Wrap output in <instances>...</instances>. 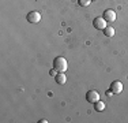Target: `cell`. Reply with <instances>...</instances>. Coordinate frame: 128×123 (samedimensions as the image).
<instances>
[{"label": "cell", "mask_w": 128, "mask_h": 123, "mask_svg": "<svg viewBox=\"0 0 128 123\" xmlns=\"http://www.w3.org/2000/svg\"><path fill=\"white\" fill-rule=\"evenodd\" d=\"M104 19H105L106 22H114L116 21V11H113V10L104 11Z\"/></svg>", "instance_id": "8992f818"}, {"label": "cell", "mask_w": 128, "mask_h": 123, "mask_svg": "<svg viewBox=\"0 0 128 123\" xmlns=\"http://www.w3.org/2000/svg\"><path fill=\"white\" fill-rule=\"evenodd\" d=\"M54 81H56L59 85H64L66 81H67V77L64 75V73H57L56 77H54Z\"/></svg>", "instance_id": "52a82bcc"}, {"label": "cell", "mask_w": 128, "mask_h": 123, "mask_svg": "<svg viewBox=\"0 0 128 123\" xmlns=\"http://www.w3.org/2000/svg\"><path fill=\"white\" fill-rule=\"evenodd\" d=\"M93 26L98 30H104L106 27V21L104 19V17H98L93 21Z\"/></svg>", "instance_id": "277c9868"}, {"label": "cell", "mask_w": 128, "mask_h": 123, "mask_svg": "<svg viewBox=\"0 0 128 123\" xmlns=\"http://www.w3.org/2000/svg\"><path fill=\"white\" fill-rule=\"evenodd\" d=\"M94 109L98 111V112H102V111L105 109V103L101 100H98L97 103H94Z\"/></svg>", "instance_id": "ba28073f"}, {"label": "cell", "mask_w": 128, "mask_h": 123, "mask_svg": "<svg viewBox=\"0 0 128 123\" xmlns=\"http://www.w3.org/2000/svg\"><path fill=\"white\" fill-rule=\"evenodd\" d=\"M86 100L89 101V103H91V104L97 103V101L100 100L98 92H96V90H89V92L86 93Z\"/></svg>", "instance_id": "3957f363"}, {"label": "cell", "mask_w": 128, "mask_h": 123, "mask_svg": "<svg viewBox=\"0 0 128 123\" xmlns=\"http://www.w3.org/2000/svg\"><path fill=\"white\" fill-rule=\"evenodd\" d=\"M110 92L114 94H118L123 92V84H121L120 81H113L110 84Z\"/></svg>", "instance_id": "5b68a950"}, {"label": "cell", "mask_w": 128, "mask_h": 123, "mask_svg": "<svg viewBox=\"0 0 128 123\" xmlns=\"http://www.w3.org/2000/svg\"><path fill=\"white\" fill-rule=\"evenodd\" d=\"M53 69L57 73H64L68 69V63H67V60L63 56H57L53 59Z\"/></svg>", "instance_id": "6da1fadb"}, {"label": "cell", "mask_w": 128, "mask_h": 123, "mask_svg": "<svg viewBox=\"0 0 128 123\" xmlns=\"http://www.w3.org/2000/svg\"><path fill=\"white\" fill-rule=\"evenodd\" d=\"M91 3V0H78V4L80 6V7H87Z\"/></svg>", "instance_id": "30bf717a"}, {"label": "cell", "mask_w": 128, "mask_h": 123, "mask_svg": "<svg viewBox=\"0 0 128 123\" xmlns=\"http://www.w3.org/2000/svg\"><path fill=\"white\" fill-rule=\"evenodd\" d=\"M26 18H27V22L30 23H38L41 21V14L38 11H30Z\"/></svg>", "instance_id": "7a4b0ae2"}, {"label": "cell", "mask_w": 128, "mask_h": 123, "mask_svg": "<svg viewBox=\"0 0 128 123\" xmlns=\"http://www.w3.org/2000/svg\"><path fill=\"white\" fill-rule=\"evenodd\" d=\"M56 74H57V71H56L54 69H53V70H50V75H52V77H56Z\"/></svg>", "instance_id": "8fae6325"}, {"label": "cell", "mask_w": 128, "mask_h": 123, "mask_svg": "<svg viewBox=\"0 0 128 123\" xmlns=\"http://www.w3.org/2000/svg\"><path fill=\"white\" fill-rule=\"evenodd\" d=\"M102 32H104V34H105L106 37H113L114 36V29L112 26H106Z\"/></svg>", "instance_id": "9c48e42d"}]
</instances>
